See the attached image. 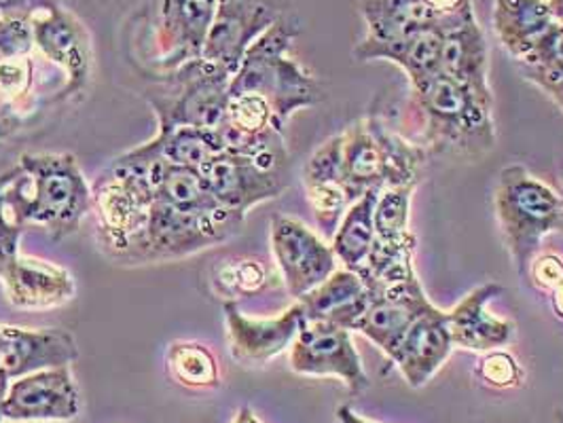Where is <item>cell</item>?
<instances>
[{
	"label": "cell",
	"mask_w": 563,
	"mask_h": 423,
	"mask_svg": "<svg viewBox=\"0 0 563 423\" xmlns=\"http://www.w3.org/2000/svg\"><path fill=\"white\" fill-rule=\"evenodd\" d=\"M361 15L366 24L365 41L371 43H388L420 30L437 29L426 0H363Z\"/></svg>",
	"instance_id": "cell-26"
},
{
	"label": "cell",
	"mask_w": 563,
	"mask_h": 423,
	"mask_svg": "<svg viewBox=\"0 0 563 423\" xmlns=\"http://www.w3.org/2000/svg\"><path fill=\"white\" fill-rule=\"evenodd\" d=\"M521 75L540 87L563 75V22H555L538 41L534 49L523 62H519Z\"/></svg>",
	"instance_id": "cell-29"
},
{
	"label": "cell",
	"mask_w": 563,
	"mask_h": 423,
	"mask_svg": "<svg viewBox=\"0 0 563 423\" xmlns=\"http://www.w3.org/2000/svg\"><path fill=\"white\" fill-rule=\"evenodd\" d=\"M538 89H542L560 107V111L563 113V75L558 77V79H553V81H549V84L540 85Z\"/></svg>",
	"instance_id": "cell-38"
},
{
	"label": "cell",
	"mask_w": 563,
	"mask_h": 423,
	"mask_svg": "<svg viewBox=\"0 0 563 423\" xmlns=\"http://www.w3.org/2000/svg\"><path fill=\"white\" fill-rule=\"evenodd\" d=\"M481 381L494 390H510L523 383V368L515 356L503 349L487 352L477 367Z\"/></svg>",
	"instance_id": "cell-31"
},
{
	"label": "cell",
	"mask_w": 563,
	"mask_h": 423,
	"mask_svg": "<svg viewBox=\"0 0 563 423\" xmlns=\"http://www.w3.org/2000/svg\"><path fill=\"white\" fill-rule=\"evenodd\" d=\"M303 185L320 187V185H341L343 187V134L320 144L313 151L306 168H303Z\"/></svg>",
	"instance_id": "cell-30"
},
{
	"label": "cell",
	"mask_w": 563,
	"mask_h": 423,
	"mask_svg": "<svg viewBox=\"0 0 563 423\" xmlns=\"http://www.w3.org/2000/svg\"><path fill=\"white\" fill-rule=\"evenodd\" d=\"M79 360L75 337L64 329H22L0 324V372L18 379Z\"/></svg>",
	"instance_id": "cell-16"
},
{
	"label": "cell",
	"mask_w": 563,
	"mask_h": 423,
	"mask_svg": "<svg viewBox=\"0 0 563 423\" xmlns=\"http://www.w3.org/2000/svg\"><path fill=\"white\" fill-rule=\"evenodd\" d=\"M52 2H56V0H0V13L32 20L36 15V11H43Z\"/></svg>",
	"instance_id": "cell-36"
},
{
	"label": "cell",
	"mask_w": 563,
	"mask_h": 423,
	"mask_svg": "<svg viewBox=\"0 0 563 423\" xmlns=\"http://www.w3.org/2000/svg\"><path fill=\"white\" fill-rule=\"evenodd\" d=\"M560 423H563V415L560 413Z\"/></svg>",
	"instance_id": "cell-47"
},
{
	"label": "cell",
	"mask_w": 563,
	"mask_h": 423,
	"mask_svg": "<svg viewBox=\"0 0 563 423\" xmlns=\"http://www.w3.org/2000/svg\"><path fill=\"white\" fill-rule=\"evenodd\" d=\"M368 290L363 278L350 269H335L324 282L316 286L297 303L306 320H327L352 331L354 322L368 305Z\"/></svg>",
	"instance_id": "cell-24"
},
{
	"label": "cell",
	"mask_w": 563,
	"mask_h": 423,
	"mask_svg": "<svg viewBox=\"0 0 563 423\" xmlns=\"http://www.w3.org/2000/svg\"><path fill=\"white\" fill-rule=\"evenodd\" d=\"M492 22L508 56L523 62L558 18L549 0H494Z\"/></svg>",
	"instance_id": "cell-23"
},
{
	"label": "cell",
	"mask_w": 563,
	"mask_h": 423,
	"mask_svg": "<svg viewBox=\"0 0 563 423\" xmlns=\"http://www.w3.org/2000/svg\"><path fill=\"white\" fill-rule=\"evenodd\" d=\"M231 423H263L256 415H254L253 409L251 407H242L238 413H235V418H233V422Z\"/></svg>",
	"instance_id": "cell-41"
},
{
	"label": "cell",
	"mask_w": 563,
	"mask_h": 423,
	"mask_svg": "<svg viewBox=\"0 0 563 423\" xmlns=\"http://www.w3.org/2000/svg\"><path fill=\"white\" fill-rule=\"evenodd\" d=\"M169 377L191 390H212L221 386V370L214 354L198 341H176L166 354Z\"/></svg>",
	"instance_id": "cell-28"
},
{
	"label": "cell",
	"mask_w": 563,
	"mask_h": 423,
	"mask_svg": "<svg viewBox=\"0 0 563 423\" xmlns=\"http://www.w3.org/2000/svg\"><path fill=\"white\" fill-rule=\"evenodd\" d=\"M500 292V283H483L468 292L453 310L445 311L453 347L487 354L512 343L515 324L487 313V303Z\"/></svg>",
	"instance_id": "cell-19"
},
{
	"label": "cell",
	"mask_w": 563,
	"mask_h": 423,
	"mask_svg": "<svg viewBox=\"0 0 563 423\" xmlns=\"http://www.w3.org/2000/svg\"><path fill=\"white\" fill-rule=\"evenodd\" d=\"M549 2H551L553 11H555V18L563 22V0H549Z\"/></svg>",
	"instance_id": "cell-43"
},
{
	"label": "cell",
	"mask_w": 563,
	"mask_h": 423,
	"mask_svg": "<svg viewBox=\"0 0 563 423\" xmlns=\"http://www.w3.org/2000/svg\"><path fill=\"white\" fill-rule=\"evenodd\" d=\"M227 341L231 356L246 365H265L286 352L297 337L303 310L299 303L282 311L276 318H251L235 301H225Z\"/></svg>",
	"instance_id": "cell-15"
},
{
	"label": "cell",
	"mask_w": 563,
	"mask_h": 423,
	"mask_svg": "<svg viewBox=\"0 0 563 423\" xmlns=\"http://www.w3.org/2000/svg\"><path fill=\"white\" fill-rule=\"evenodd\" d=\"M4 205L24 226H45L54 240L79 231L91 208V189L70 153L22 155L7 171Z\"/></svg>",
	"instance_id": "cell-1"
},
{
	"label": "cell",
	"mask_w": 563,
	"mask_h": 423,
	"mask_svg": "<svg viewBox=\"0 0 563 423\" xmlns=\"http://www.w3.org/2000/svg\"><path fill=\"white\" fill-rule=\"evenodd\" d=\"M441 73L464 85L487 109H494V93L487 79V43L477 20L443 36Z\"/></svg>",
	"instance_id": "cell-20"
},
{
	"label": "cell",
	"mask_w": 563,
	"mask_h": 423,
	"mask_svg": "<svg viewBox=\"0 0 563 423\" xmlns=\"http://www.w3.org/2000/svg\"><path fill=\"white\" fill-rule=\"evenodd\" d=\"M20 423H89V422H81V420H73V422H20Z\"/></svg>",
	"instance_id": "cell-45"
},
{
	"label": "cell",
	"mask_w": 563,
	"mask_h": 423,
	"mask_svg": "<svg viewBox=\"0 0 563 423\" xmlns=\"http://www.w3.org/2000/svg\"><path fill=\"white\" fill-rule=\"evenodd\" d=\"M199 171L212 198L244 219L254 205L280 198L288 187L286 171L265 168L251 157L227 151L212 157Z\"/></svg>",
	"instance_id": "cell-14"
},
{
	"label": "cell",
	"mask_w": 563,
	"mask_h": 423,
	"mask_svg": "<svg viewBox=\"0 0 563 423\" xmlns=\"http://www.w3.org/2000/svg\"><path fill=\"white\" fill-rule=\"evenodd\" d=\"M4 182H7V174L0 176V193H2V189H4Z\"/></svg>",
	"instance_id": "cell-46"
},
{
	"label": "cell",
	"mask_w": 563,
	"mask_h": 423,
	"mask_svg": "<svg viewBox=\"0 0 563 423\" xmlns=\"http://www.w3.org/2000/svg\"><path fill=\"white\" fill-rule=\"evenodd\" d=\"M443 36L445 34L441 30L426 29L388 43H371L363 38L354 47V57L358 62H393L405 70V75L409 77V85L416 87L441 73Z\"/></svg>",
	"instance_id": "cell-21"
},
{
	"label": "cell",
	"mask_w": 563,
	"mask_h": 423,
	"mask_svg": "<svg viewBox=\"0 0 563 423\" xmlns=\"http://www.w3.org/2000/svg\"><path fill=\"white\" fill-rule=\"evenodd\" d=\"M81 415V392L70 367L45 368L11 379L4 398L9 422H73Z\"/></svg>",
	"instance_id": "cell-13"
},
{
	"label": "cell",
	"mask_w": 563,
	"mask_h": 423,
	"mask_svg": "<svg viewBox=\"0 0 563 423\" xmlns=\"http://www.w3.org/2000/svg\"><path fill=\"white\" fill-rule=\"evenodd\" d=\"M411 109L422 125L423 146L434 153L481 157L496 146L494 109L443 73L411 87Z\"/></svg>",
	"instance_id": "cell-3"
},
{
	"label": "cell",
	"mask_w": 563,
	"mask_h": 423,
	"mask_svg": "<svg viewBox=\"0 0 563 423\" xmlns=\"http://www.w3.org/2000/svg\"><path fill=\"white\" fill-rule=\"evenodd\" d=\"M242 225L244 216L229 210L194 214L151 198L141 229L109 258L119 265L172 263L223 244Z\"/></svg>",
	"instance_id": "cell-4"
},
{
	"label": "cell",
	"mask_w": 563,
	"mask_h": 423,
	"mask_svg": "<svg viewBox=\"0 0 563 423\" xmlns=\"http://www.w3.org/2000/svg\"><path fill=\"white\" fill-rule=\"evenodd\" d=\"M280 18V0H217L201 57L235 75L254 41Z\"/></svg>",
	"instance_id": "cell-12"
},
{
	"label": "cell",
	"mask_w": 563,
	"mask_h": 423,
	"mask_svg": "<svg viewBox=\"0 0 563 423\" xmlns=\"http://www.w3.org/2000/svg\"><path fill=\"white\" fill-rule=\"evenodd\" d=\"M214 11L217 0H151L142 45L151 70L166 75L199 59Z\"/></svg>",
	"instance_id": "cell-8"
},
{
	"label": "cell",
	"mask_w": 563,
	"mask_h": 423,
	"mask_svg": "<svg viewBox=\"0 0 563 423\" xmlns=\"http://www.w3.org/2000/svg\"><path fill=\"white\" fill-rule=\"evenodd\" d=\"M365 286L371 299L352 331H358L386 356H390L416 320L434 310V305L423 292L413 263L398 267Z\"/></svg>",
	"instance_id": "cell-9"
},
{
	"label": "cell",
	"mask_w": 563,
	"mask_h": 423,
	"mask_svg": "<svg viewBox=\"0 0 563 423\" xmlns=\"http://www.w3.org/2000/svg\"><path fill=\"white\" fill-rule=\"evenodd\" d=\"M272 253L292 299L306 297L338 269V256L310 226L276 214L272 219Z\"/></svg>",
	"instance_id": "cell-11"
},
{
	"label": "cell",
	"mask_w": 563,
	"mask_h": 423,
	"mask_svg": "<svg viewBox=\"0 0 563 423\" xmlns=\"http://www.w3.org/2000/svg\"><path fill=\"white\" fill-rule=\"evenodd\" d=\"M32 20L0 13V64L22 59L32 49Z\"/></svg>",
	"instance_id": "cell-32"
},
{
	"label": "cell",
	"mask_w": 563,
	"mask_h": 423,
	"mask_svg": "<svg viewBox=\"0 0 563 423\" xmlns=\"http://www.w3.org/2000/svg\"><path fill=\"white\" fill-rule=\"evenodd\" d=\"M13 130H18V116L11 113L9 104L0 100V138L9 136Z\"/></svg>",
	"instance_id": "cell-37"
},
{
	"label": "cell",
	"mask_w": 563,
	"mask_h": 423,
	"mask_svg": "<svg viewBox=\"0 0 563 423\" xmlns=\"http://www.w3.org/2000/svg\"><path fill=\"white\" fill-rule=\"evenodd\" d=\"M295 36L297 29L280 18L254 41L229 85V96L254 93L265 98L282 132L292 114L322 100L318 81L295 57L288 56Z\"/></svg>",
	"instance_id": "cell-2"
},
{
	"label": "cell",
	"mask_w": 563,
	"mask_h": 423,
	"mask_svg": "<svg viewBox=\"0 0 563 423\" xmlns=\"http://www.w3.org/2000/svg\"><path fill=\"white\" fill-rule=\"evenodd\" d=\"M288 360L297 375L338 377L352 396H361L368 388V375L350 331L333 322L303 318Z\"/></svg>",
	"instance_id": "cell-10"
},
{
	"label": "cell",
	"mask_w": 563,
	"mask_h": 423,
	"mask_svg": "<svg viewBox=\"0 0 563 423\" xmlns=\"http://www.w3.org/2000/svg\"><path fill=\"white\" fill-rule=\"evenodd\" d=\"M229 286L231 294H244V292H256L267 282V274L261 263L256 260H238L227 274V278L219 280Z\"/></svg>",
	"instance_id": "cell-34"
},
{
	"label": "cell",
	"mask_w": 563,
	"mask_h": 423,
	"mask_svg": "<svg viewBox=\"0 0 563 423\" xmlns=\"http://www.w3.org/2000/svg\"><path fill=\"white\" fill-rule=\"evenodd\" d=\"M2 193H0V276L20 256V237L26 231V226L18 223V219L7 210Z\"/></svg>",
	"instance_id": "cell-33"
},
{
	"label": "cell",
	"mask_w": 563,
	"mask_h": 423,
	"mask_svg": "<svg viewBox=\"0 0 563 423\" xmlns=\"http://www.w3.org/2000/svg\"><path fill=\"white\" fill-rule=\"evenodd\" d=\"M528 280L542 292H553L558 286L563 283L562 258L555 254L534 256V260L530 263V269H528Z\"/></svg>",
	"instance_id": "cell-35"
},
{
	"label": "cell",
	"mask_w": 563,
	"mask_h": 423,
	"mask_svg": "<svg viewBox=\"0 0 563 423\" xmlns=\"http://www.w3.org/2000/svg\"><path fill=\"white\" fill-rule=\"evenodd\" d=\"M335 418H338V423H375L368 422L365 418H361L354 409H350V407H345V404L339 407Z\"/></svg>",
	"instance_id": "cell-39"
},
{
	"label": "cell",
	"mask_w": 563,
	"mask_h": 423,
	"mask_svg": "<svg viewBox=\"0 0 563 423\" xmlns=\"http://www.w3.org/2000/svg\"><path fill=\"white\" fill-rule=\"evenodd\" d=\"M146 102L157 116V132L176 127L219 130L225 121L233 75L199 57L166 75H155Z\"/></svg>",
	"instance_id": "cell-6"
},
{
	"label": "cell",
	"mask_w": 563,
	"mask_h": 423,
	"mask_svg": "<svg viewBox=\"0 0 563 423\" xmlns=\"http://www.w3.org/2000/svg\"><path fill=\"white\" fill-rule=\"evenodd\" d=\"M551 308L555 311V315L563 320V283L551 292Z\"/></svg>",
	"instance_id": "cell-40"
},
{
	"label": "cell",
	"mask_w": 563,
	"mask_h": 423,
	"mask_svg": "<svg viewBox=\"0 0 563 423\" xmlns=\"http://www.w3.org/2000/svg\"><path fill=\"white\" fill-rule=\"evenodd\" d=\"M343 134V189L354 203L368 189L418 187L422 178L426 148L400 138L382 119L366 116L352 123Z\"/></svg>",
	"instance_id": "cell-5"
},
{
	"label": "cell",
	"mask_w": 563,
	"mask_h": 423,
	"mask_svg": "<svg viewBox=\"0 0 563 423\" xmlns=\"http://www.w3.org/2000/svg\"><path fill=\"white\" fill-rule=\"evenodd\" d=\"M0 280L9 303L20 310H52L70 303L77 294L68 269L22 254L2 271Z\"/></svg>",
	"instance_id": "cell-17"
},
{
	"label": "cell",
	"mask_w": 563,
	"mask_h": 423,
	"mask_svg": "<svg viewBox=\"0 0 563 423\" xmlns=\"http://www.w3.org/2000/svg\"><path fill=\"white\" fill-rule=\"evenodd\" d=\"M9 377L0 372V423L4 422V398H7V388H9Z\"/></svg>",
	"instance_id": "cell-42"
},
{
	"label": "cell",
	"mask_w": 563,
	"mask_h": 423,
	"mask_svg": "<svg viewBox=\"0 0 563 423\" xmlns=\"http://www.w3.org/2000/svg\"><path fill=\"white\" fill-rule=\"evenodd\" d=\"M563 198L523 166H507L494 191L496 219L517 274L526 280L542 240L555 231Z\"/></svg>",
	"instance_id": "cell-7"
},
{
	"label": "cell",
	"mask_w": 563,
	"mask_h": 423,
	"mask_svg": "<svg viewBox=\"0 0 563 423\" xmlns=\"http://www.w3.org/2000/svg\"><path fill=\"white\" fill-rule=\"evenodd\" d=\"M132 153L139 157L164 159L172 166L199 169L212 157L225 153V142L219 130L176 127L169 132H157L153 141L132 148Z\"/></svg>",
	"instance_id": "cell-25"
},
{
	"label": "cell",
	"mask_w": 563,
	"mask_h": 423,
	"mask_svg": "<svg viewBox=\"0 0 563 423\" xmlns=\"http://www.w3.org/2000/svg\"><path fill=\"white\" fill-rule=\"evenodd\" d=\"M379 193L382 189H368L363 198L350 203L333 233L331 248L350 271H358L375 246V205Z\"/></svg>",
	"instance_id": "cell-27"
},
{
	"label": "cell",
	"mask_w": 563,
	"mask_h": 423,
	"mask_svg": "<svg viewBox=\"0 0 563 423\" xmlns=\"http://www.w3.org/2000/svg\"><path fill=\"white\" fill-rule=\"evenodd\" d=\"M555 231H560V233H563V203L562 210H560V216H558V223H555Z\"/></svg>",
	"instance_id": "cell-44"
},
{
	"label": "cell",
	"mask_w": 563,
	"mask_h": 423,
	"mask_svg": "<svg viewBox=\"0 0 563 423\" xmlns=\"http://www.w3.org/2000/svg\"><path fill=\"white\" fill-rule=\"evenodd\" d=\"M32 36L34 45H38L45 56L68 73V91L81 89L87 79L89 54L81 30L68 18V13L52 2L43 18H32Z\"/></svg>",
	"instance_id": "cell-22"
},
{
	"label": "cell",
	"mask_w": 563,
	"mask_h": 423,
	"mask_svg": "<svg viewBox=\"0 0 563 423\" xmlns=\"http://www.w3.org/2000/svg\"><path fill=\"white\" fill-rule=\"evenodd\" d=\"M450 329L445 311L434 308L405 333L388 360L411 388H423L451 356Z\"/></svg>",
	"instance_id": "cell-18"
}]
</instances>
